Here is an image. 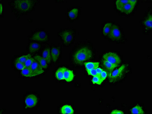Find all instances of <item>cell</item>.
<instances>
[{"label": "cell", "mask_w": 152, "mask_h": 114, "mask_svg": "<svg viewBox=\"0 0 152 114\" xmlns=\"http://www.w3.org/2000/svg\"><path fill=\"white\" fill-rule=\"evenodd\" d=\"M92 82L93 84H96L100 85L103 81L99 75H97L96 76H94L92 79Z\"/></svg>", "instance_id": "484cf974"}, {"label": "cell", "mask_w": 152, "mask_h": 114, "mask_svg": "<svg viewBox=\"0 0 152 114\" xmlns=\"http://www.w3.org/2000/svg\"><path fill=\"white\" fill-rule=\"evenodd\" d=\"M41 43L37 41H31L28 44L27 50L29 53H33L39 52L41 50Z\"/></svg>", "instance_id": "8fae6325"}, {"label": "cell", "mask_w": 152, "mask_h": 114, "mask_svg": "<svg viewBox=\"0 0 152 114\" xmlns=\"http://www.w3.org/2000/svg\"><path fill=\"white\" fill-rule=\"evenodd\" d=\"M34 60V57H31L28 59V60L26 61L25 63L24 64L25 65V68H30L32 64H33Z\"/></svg>", "instance_id": "f1b7e54d"}, {"label": "cell", "mask_w": 152, "mask_h": 114, "mask_svg": "<svg viewBox=\"0 0 152 114\" xmlns=\"http://www.w3.org/2000/svg\"><path fill=\"white\" fill-rule=\"evenodd\" d=\"M99 62H87L84 64L86 68L87 71H89L93 69H96L99 66Z\"/></svg>", "instance_id": "603a6c76"}, {"label": "cell", "mask_w": 152, "mask_h": 114, "mask_svg": "<svg viewBox=\"0 0 152 114\" xmlns=\"http://www.w3.org/2000/svg\"><path fill=\"white\" fill-rule=\"evenodd\" d=\"M21 73L23 76L26 77H32L38 76L37 74L34 73L30 68H25L21 70Z\"/></svg>", "instance_id": "d6986e66"}, {"label": "cell", "mask_w": 152, "mask_h": 114, "mask_svg": "<svg viewBox=\"0 0 152 114\" xmlns=\"http://www.w3.org/2000/svg\"><path fill=\"white\" fill-rule=\"evenodd\" d=\"M141 25L143 28L144 33L149 34L152 31V10L151 8H149L145 12L143 18L141 20Z\"/></svg>", "instance_id": "52a82bcc"}, {"label": "cell", "mask_w": 152, "mask_h": 114, "mask_svg": "<svg viewBox=\"0 0 152 114\" xmlns=\"http://www.w3.org/2000/svg\"><path fill=\"white\" fill-rule=\"evenodd\" d=\"M61 114H72L74 113V111L70 105H66L63 106L61 110Z\"/></svg>", "instance_id": "44dd1931"}, {"label": "cell", "mask_w": 152, "mask_h": 114, "mask_svg": "<svg viewBox=\"0 0 152 114\" xmlns=\"http://www.w3.org/2000/svg\"><path fill=\"white\" fill-rule=\"evenodd\" d=\"M103 60L118 66L121 63L120 57L117 54L114 52H108L105 54L103 56Z\"/></svg>", "instance_id": "30bf717a"}, {"label": "cell", "mask_w": 152, "mask_h": 114, "mask_svg": "<svg viewBox=\"0 0 152 114\" xmlns=\"http://www.w3.org/2000/svg\"><path fill=\"white\" fill-rule=\"evenodd\" d=\"M102 65L103 68L105 69V71L107 73V76L108 78L111 76V74L114 68L118 67V65H114L113 64L109 62L103 60L102 62Z\"/></svg>", "instance_id": "5bb4252c"}, {"label": "cell", "mask_w": 152, "mask_h": 114, "mask_svg": "<svg viewBox=\"0 0 152 114\" xmlns=\"http://www.w3.org/2000/svg\"><path fill=\"white\" fill-rule=\"evenodd\" d=\"M42 57L46 61L48 64H50L52 61L50 47L49 46H46L44 48L42 53Z\"/></svg>", "instance_id": "e0dca14e"}, {"label": "cell", "mask_w": 152, "mask_h": 114, "mask_svg": "<svg viewBox=\"0 0 152 114\" xmlns=\"http://www.w3.org/2000/svg\"><path fill=\"white\" fill-rule=\"evenodd\" d=\"M112 114H124L123 112L119 110H115L111 112Z\"/></svg>", "instance_id": "1f68e13d"}, {"label": "cell", "mask_w": 152, "mask_h": 114, "mask_svg": "<svg viewBox=\"0 0 152 114\" xmlns=\"http://www.w3.org/2000/svg\"><path fill=\"white\" fill-rule=\"evenodd\" d=\"M131 113L133 114H142L144 113V112L142 107L137 105L132 109Z\"/></svg>", "instance_id": "d4e9b609"}, {"label": "cell", "mask_w": 152, "mask_h": 114, "mask_svg": "<svg viewBox=\"0 0 152 114\" xmlns=\"http://www.w3.org/2000/svg\"><path fill=\"white\" fill-rule=\"evenodd\" d=\"M58 35L64 46H71L75 41L76 30L71 28L61 29L58 33Z\"/></svg>", "instance_id": "277c9868"}, {"label": "cell", "mask_w": 152, "mask_h": 114, "mask_svg": "<svg viewBox=\"0 0 152 114\" xmlns=\"http://www.w3.org/2000/svg\"><path fill=\"white\" fill-rule=\"evenodd\" d=\"M96 70L98 75H100L103 70V69H102V68H97Z\"/></svg>", "instance_id": "d6a6232c"}, {"label": "cell", "mask_w": 152, "mask_h": 114, "mask_svg": "<svg viewBox=\"0 0 152 114\" xmlns=\"http://www.w3.org/2000/svg\"><path fill=\"white\" fill-rule=\"evenodd\" d=\"M39 98L37 95L34 94H29L25 97V103L26 108H34L39 103Z\"/></svg>", "instance_id": "9c48e42d"}, {"label": "cell", "mask_w": 152, "mask_h": 114, "mask_svg": "<svg viewBox=\"0 0 152 114\" xmlns=\"http://www.w3.org/2000/svg\"><path fill=\"white\" fill-rule=\"evenodd\" d=\"M94 51L88 44H83L76 46L72 51L71 60L77 66H81L83 64L91 61L94 57Z\"/></svg>", "instance_id": "6da1fadb"}, {"label": "cell", "mask_w": 152, "mask_h": 114, "mask_svg": "<svg viewBox=\"0 0 152 114\" xmlns=\"http://www.w3.org/2000/svg\"><path fill=\"white\" fill-rule=\"evenodd\" d=\"M49 33L43 29H37L34 31L29 37L30 41H37L40 43H48L49 41Z\"/></svg>", "instance_id": "8992f818"}, {"label": "cell", "mask_w": 152, "mask_h": 114, "mask_svg": "<svg viewBox=\"0 0 152 114\" xmlns=\"http://www.w3.org/2000/svg\"><path fill=\"white\" fill-rule=\"evenodd\" d=\"M51 58L54 63L58 62L61 58V46L60 45H54L50 47Z\"/></svg>", "instance_id": "ba28073f"}, {"label": "cell", "mask_w": 152, "mask_h": 114, "mask_svg": "<svg viewBox=\"0 0 152 114\" xmlns=\"http://www.w3.org/2000/svg\"><path fill=\"white\" fill-rule=\"evenodd\" d=\"M107 38L113 42L122 43L125 40L124 32L119 25L114 23Z\"/></svg>", "instance_id": "5b68a950"}, {"label": "cell", "mask_w": 152, "mask_h": 114, "mask_svg": "<svg viewBox=\"0 0 152 114\" xmlns=\"http://www.w3.org/2000/svg\"><path fill=\"white\" fill-rule=\"evenodd\" d=\"M137 2V1H129L120 12L127 15L130 14L134 10Z\"/></svg>", "instance_id": "7c38bea8"}, {"label": "cell", "mask_w": 152, "mask_h": 114, "mask_svg": "<svg viewBox=\"0 0 152 114\" xmlns=\"http://www.w3.org/2000/svg\"><path fill=\"white\" fill-rule=\"evenodd\" d=\"M2 3H1V15H2Z\"/></svg>", "instance_id": "836d02e7"}, {"label": "cell", "mask_w": 152, "mask_h": 114, "mask_svg": "<svg viewBox=\"0 0 152 114\" xmlns=\"http://www.w3.org/2000/svg\"><path fill=\"white\" fill-rule=\"evenodd\" d=\"M74 75L72 70L67 68L64 73V79L67 82H71L73 80Z\"/></svg>", "instance_id": "ac0fdd59"}, {"label": "cell", "mask_w": 152, "mask_h": 114, "mask_svg": "<svg viewBox=\"0 0 152 114\" xmlns=\"http://www.w3.org/2000/svg\"><path fill=\"white\" fill-rule=\"evenodd\" d=\"M30 68L34 73L37 74L38 76L44 73V68L40 65L38 62L35 60L34 59L33 64H32Z\"/></svg>", "instance_id": "2e32d148"}, {"label": "cell", "mask_w": 152, "mask_h": 114, "mask_svg": "<svg viewBox=\"0 0 152 114\" xmlns=\"http://www.w3.org/2000/svg\"><path fill=\"white\" fill-rule=\"evenodd\" d=\"M39 2V1L35 0H17L11 1L9 4L13 14L16 17H20L33 11Z\"/></svg>", "instance_id": "7a4b0ae2"}, {"label": "cell", "mask_w": 152, "mask_h": 114, "mask_svg": "<svg viewBox=\"0 0 152 114\" xmlns=\"http://www.w3.org/2000/svg\"><path fill=\"white\" fill-rule=\"evenodd\" d=\"M114 23L112 22H106L102 25V35L105 38H107Z\"/></svg>", "instance_id": "4fadbf2b"}, {"label": "cell", "mask_w": 152, "mask_h": 114, "mask_svg": "<svg viewBox=\"0 0 152 114\" xmlns=\"http://www.w3.org/2000/svg\"><path fill=\"white\" fill-rule=\"evenodd\" d=\"M101 78L102 81H103L104 80H105L106 78L107 77V72L105 70H103L102 73L99 75Z\"/></svg>", "instance_id": "f546056e"}, {"label": "cell", "mask_w": 152, "mask_h": 114, "mask_svg": "<svg viewBox=\"0 0 152 114\" xmlns=\"http://www.w3.org/2000/svg\"><path fill=\"white\" fill-rule=\"evenodd\" d=\"M130 72V67L128 64H124L118 69L113 71L111 76L109 78L110 83L115 84L124 80Z\"/></svg>", "instance_id": "3957f363"}, {"label": "cell", "mask_w": 152, "mask_h": 114, "mask_svg": "<svg viewBox=\"0 0 152 114\" xmlns=\"http://www.w3.org/2000/svg\"><path fill=\"white\" fill-rule=\"evenodd\" d=\"M80 12V9L79 7H73L71 8L68 12V18L71 20H75L78 18Z\"/></svg>", "instance_id": "9a60e30c"}, {"label": "cell", "mask_w": 152, "mask_h": 114, "mask_svg": "<svg viewBox=\"0 0 152 114\" xmlns=\"http://www.w3.org/2000/svg\"><path fill=\"white\" fill-rule=\"evenodd\" d=\"M34 58L39 63L42 68H47L48 67V63L47 62L44 58H43L42 56L36 55L34 56Z\"/></svg>", "instance_id": "ffe728a7"}, {"label": "cell", "mask_w": 152, "mask_h": 114, "mask_svg": "<svg viewBox=\"0 0 152 114\" xmlns=\"http://www.w3.org/2000/svg\"><path fill=\"white\" fill-rule=\"evenodd\" d=\"M88 74L93 76H95L97 75L96 69H93L89 71H87Z\"/></svg>", "instance_id": "4dcf8cb0"}, {"label": "cell", "mask_w": 152, "mask_h": 114, "mask_svg": "<svg viewBox=\"0 0 152 114\" xmlns=\"http://www.w3.org/2000/svg\"><path fill=\"white\" fill-rule=\"evenodd\" d=\"M31 57V56L30 54H28V55H26L20 56V57H19L17 60L20 62L24 64L25 63L26 61Z\"/></svg>", "instance_id": "4316f807"}, {"label": "cell", "mask_w": 152, "mask_h": 114, "mask_svg": "<svg viewBox=\"0 0 152 114\" xmlns=\"http://www.w3.org/2000/svg\"><path fill=\"white\" fill-rule=\"evenodd\" d=\"M15 65L16 68L20 70H22L25 68V64L16 60L15 62Z\"/></svg>", "instance_id": "83f0119b"}, {"label": "cell", "mask_w": 152, "mask_h": 114, "mask_svg": "<svg viewBox=\"0 0 152 114\" xmlns=\"http://www.w3.org/2000/svg\"><path fill=\"white\" fill-rule=\"evenodd\" d=\"M67 68L62 67L59 68L56 72V78L59 80H64V73L66 70Z\"/></svg>", "instance_id": "7402d4cb"}, {"label": "cell", "mask_w": 152, "mask_h": 114, "mask_svg": "<svg viewBox=\"0 0 152 114\" xmlns=\"http://www.w3.org/2000/svg\"><path fill=\"white\" fill-rule=\"evenodd\" d=\"M129 2V1H122V0H119V1H115V6H116L117 10L120 11L124 5Z\"/></svg>", "instance_id": "cb8c5ba5"}]
</instances>
